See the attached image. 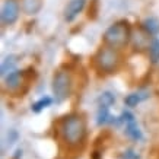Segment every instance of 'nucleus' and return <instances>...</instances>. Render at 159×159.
Masks as SVG:
<instances>
[{
    "instance_id": "nucleus-9",
    "label": "nucleus",
    "mask_w": 159,
    "mask_h": 159,
    "mask_svg": "<svg viewBox=\"0 0 159 159\" xmlns=\"http://www.w3.org/2000/svg\"><path fill=\"white\" fill-rule=\"evenodd\" d=\"M22 77H24V72L22 70H13L12 73H9L7 76H5V85L7 89H18L22 85Z\"/></svg>"
},
{
    "instance_id": "nucleus-6",
    "label": "nucleus",
    "mask_w": 159,
    "mask_h": 159,
    "mask_svg": "<svg viewBox=\"0 0 159 159\" xmlns=\"http://www.w3.org/2000/svg\"><path fill=\"white\" fill-rule=\"evenodd\" d=\"M0 16L3 25H13L19 18V3L16 0H6Z\"/></svg>"
},
{
    "instance_id": "nucleus-15",
    "label": "nucleus",
    "mask_w": 159,
    "mask_h": 159,
    "mask_svg": "<svg viewBox=\"0 0 159 159\" xmlns=\"http://www.w3.org/2000/svg\"><path fill=\"white\" fill-rule=\"evenodd\" d=\"M149 57L152 63H159V39L153 38L149 44Z\"/></svg>"
},
{
    "instance_id": "nucleus-4",
    "label": "nucleus",
    "mask_w": 159,
    "mask_h": 159,
    "mask_svg": "<svg viewBox=\"0 0 159 159\" xmlns=\"http://www.w3.org/2000/svg\"><path fill=\"white\" fill-rule=\"evenodd\" d=\"M51 89H53V95L56 101L61 102L67 99L72 91V76L67 70H57L53 76V82H51Z\"/></svg>"
},
{
    "instance_id": "nucleus-12",
    "label": "nucleus",
    "mask_w": 159,
    "mask_h": 159,
    "mask_svg": "<svg viewBox=\"0 0 159 159\" xmlns=\"http://www.w3.org/2000/svg\"><path fill=\"white\" fill-rule=\"evenodd\" d=\"M16 63H18V60H16L15 56H9L7 58H5L3 63H2V76H7L9 73L16 70V69H15Z\"/></svg>"
},
{
    "instance_id": "nucleus-10",
    "label": "nucleus",
    "mask_w": 159,
    "mask_h": 159,
    "mask_svg": "<svg viewBox=\"0 0 159 159\" xmlns=\"http://www.w3.org/2000/svg\"><path fill=\"white\" fill-rule=\"evenodd\" d=\"M142 29L149 35H153V37L158 35L159 34V19L155 18V16L146 18V19L142 22Z\"/></svg>"
},
{
    "instance_id": "nucleus-3",
    "label": "nucleus",
    "mask_w": 159,
    "mask_h": 159,
    "mask_svg": "<svg viewBox=\"0 0 159 159\" xmlns=\"http://www.w3.org/2000/svg\"><path fill=\"white\" fill-rule=\"evenodd\" d=\"M93 63L99 72L110 75L114 73L120 66V54L116 48H111L108 45L102 47L93 56Z\"/></svg>"
},
{
    "instance_id": "nucleus-16",
    "label": "nucleus",
    "mask_w": 159,
    "mask_h": 159,
    "mask_svg": "<svg viewBox=\"0 0 159 159\" xmlns=\"http://www.w3.org/2000/svg\"><path fill=\"white\" fill-rule=\"evenodd\" d=\"M121 159H140V155L134 149H125L121 153Z\"/></svg>"
},
{
    "instance_id": "nucleus-5",
    "label": "nucleus",
    "mask_w": 159,
    "mask_h": 159,
    "mask_svg": "<svg viewBox=\"0 0 159 159\" xmlns=\"http://www.w3.org/2000/svg\"><path fill=\"white\" fill-rule=\"evenodd\" d=\"M116 124H124L125 125V133L127 136L130 137V139L136 140V142H139V140L143 139V134H142V130H140L139 124H137V121H136L134 116L129 112V111H124L120 117H117L116 120H114Z\"/></svg>"
},
{
    "instance_id": "nucleus-1",
    "label": "nucleus",
    "mask_w": 159,
    "mask_h": 159,
    "mask_svg": "<svg viewBox=\"0 0 159 159\" xmlns=\"http://www.w3.org/2000/svg\"><path fill=\"white\" fill-rule=\"evenodd\" d=\"M60 133L69 146H79L86 136V121L80 114H69L60 123Z\"/></svg>"
},
{
    "instance_id": "nucleus-8",
    "label": "nucleus",
    "mask_w": 159,
    "mask_h": 159,
    "mask_svg": "<svg viewBox=\"0 0 159 159\" xmlns=\"http://www.w3.org/2000/svg\"><path fill=\"white\" fill-rule=\"evenodd\" d=\"M110 107L111 105H107V104H101L98 105V112H97V124L98 125H105L108 123H114V117L111 116L110 112Z\"/></svg>"
},
{
    "instance_id": "nucleus-14",
    "label": "nucleus",
    "mask_w": 159,
    "mask_h": 159,
    "mask_svg": "<svg viewBox=\"0 0 159 159\" xmlns=\"http://www.w3.org/2000/svg\"><path fill=\"white\" fill-rule=\"evenodd\" d=\"M51 104H53V98L45 95V97L39 98L37 102H34L31 108H32V111H34V112H41V111L45 110V108H47V107H50Z\"/></svg>"
},
{
    "instance_id": "nucleus-13",
    "label": "nucleus",
    "mask_w": 159,
    "mask_h": 159,
    "mask_svg": "<svg viewBox=\"0 0 159 159\" xmlns=\"http://www.w3.org/2000/svg\"><path fill=\"white\" fill-rule=\"evenodd\" d=\"M22 7L28 15H35L41 9V2L39 0H24L22 2Z\"/></svg>"
},
{
    "instance_id": "nucleus-7",
    "label": "nucleus",
    "mask_w": 159,
    "mask_h": 159,
    "mask_svg": "<svg viewBox=\"0 0 159 159\" xmlns=\"http://www.w3.org/2000/svg\"><path fill=\"white\" fill-rule=\"evenodd\" d=\"M85 5H86V0H72V2H69V5L64 9V19L67 22H73L79 16V13L83 10Z\"/></svg>"
},
{
    "instance_id": "nucleus-2",
    "label": "nucleus",
    "mask_w": 159,
    "mask_h": 159,
    "mask_svg": "<svg viewBox=\"0 0 159 159\" xmlns=\"http://www.w3.org/2000/svg\"><path fill=\"white\" fill-rule=\"evenodd\" d=\"M131 39V28L127 20H118L104 32V43L111 48L120 50Z\"/></svg>"
},
{
    "instance_id": "nucleus-11",
    "label": "nucleus",
    "mask_w": 159,
    "mask_h": 159,
    "mask_svg": "<svg viewBox=\"0 0 159 159\" xmlns=\"http://www.w3.org/2000/svg\"><path fill=\"white\" fill-rule=\"evenodd\" d=\"M149 98V93L148 92H134V93H130V95H127L124 98V104L127 107H137L140 102L146 101Z\"/></svg>"
}]
</instances>
